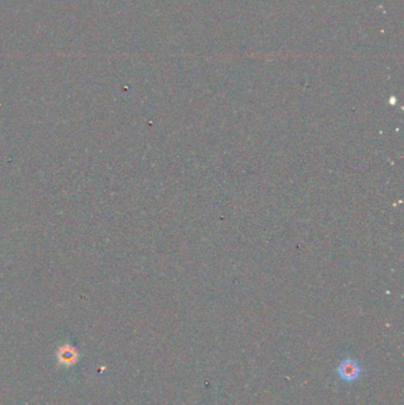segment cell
<instances>
[{
    "label": "cell",
    "instance_id": "1",
    "mask_svg": "<svg viewBox=\"0 0 404 405\" xmlns=\"http://www.w3.org/2000/svg\"><path fill=\"white\" fill-rule=\"evenodd\" d=\"M338 376L345 382H354L361 374V367H359L358 363L354 362L352 359H345L339 364L338 369H336Z\"/></svg>",
    "mask_w": 404,
    "mask_h": 405
},
{
    "label": "cell",
    "instance_id": "2",
    "mask_svg": "<svg viewBox=\"0 0 404 405\" xmlns=\"http://www.w3.org/2000/svg\"><path fill=\"white\" fill-rule=\"evenodd\" d=\"M61 360H65V362H70L74 360L75 362V352L73 350H63L61 353Z\"/></svg>",
    "mask_w": 404,
    "mask_h": 405
}]
</instances>
